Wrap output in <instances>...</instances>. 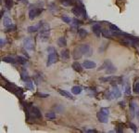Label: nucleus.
I'll return each mask as SVG.
<instances>
[{
	"mask_svg": "<svg viewBox=\"0 0 139 133\" xmlns=\"http://www.w3.org/2000/svg\"><path fill=\"white\" fill-rule=\"evenodd\" d=\"M34 40L32 39V37H26L23 39V48L26 50L29 51H33L34 50Z\"/></svg>",
	"mask_w": 139,
	"mask_h": 133,
	"instance_id": "obj_5",
	"label": "nucleus"
},
{
	"mask_svg": "<svg viewBox=\"0 0 139 133\" xmlns=\"http://www.w3.org/2000/svg\"><path fill=\"white\" fill-rule=\"evenodd\" d=\"M44 10V8H31L29 10V19L31 20H34L36 17L41 14V12Z\"/></svg>",
	"mask_w": 139,
	"mask_h": 133,
	"instance_id": "obj_7",
	"label": "nucleus"
},
{
	"mask_svg": "<svg viewBox=\"0 0 139 133\" xmlns=\"http://www.w3.org/2000/svg\"><path fill=\"white\" fill-rule=\"evenodd\" d=\"M83 52H82V50L80 49L79 46H78V47H76V48L73 49L72 56H73V59H74V60H78V59H80V58L83 56Z\"/></svg>",
	"mask_w": 139,
	"mask_h": 133,
	"instance_id": "obj_14",
	"label": "nucleus"
},
{
	"mask_svg": "<svg viewBox=\"0 0 139 133\" xmlns=\"http://www.w3.org/2000/svg\"><path fill=\"white\" fill-rule=\"evenodd\" d=\"M38 95H39L40 97H43V98H46V97H48L47 94H42V93H39Z\"/></svg>",
	"mask_w": 139,
	"mask_h": 133,
	"instance_id": "obj_38",
	"label": "nucleus"
},
{
	"mask_svg": "<svg viewBox=\"0 0 139 133\" xmlns=\"http://www.w3.org/2000/svg\"><path fill=\"white\" fill-rule=\"evenodd\" d=\"M18 2H20V3H23V4H27L28 3V0H17Z\"/></svg>",
	"mask_w": 139,
	"mask_h": 133,
	"instance_id": "obj_36",
	"label": "nucleus"
},
{
	"mask_svg": "<svg viewBox=\"0 0 139 133\" xmlns=\"http://www.w3.org/2000/svg\"><path fill=\"white\" fill-rule=\"evenodd\" d=\"M136 110H137V105L135 101H131L130 102V113H131V116H135V114L136 113Z\"/></svg>",
	"mask_w": 139,
	"mask_h": 133,
	"instance_id": "obj_16",
	"label": "nucleus"
},
{
	"mask_svg": "<svg viewBox=\"0 0 139 133\" xmlns=\"http://www.w3.org/2000/svg\"><path fill=\"white\" fill-rule=\"evenodd\" d=\"M0 41H1V48H2V47H3V46L5 45V43H6V41H5L3 38H1V39H0Z\"/></svg>",
	"mask_w": 139,
	"mask_h": 133,
	"instance_id": "obj_37",
	"label": "nucleus"
},
{
	"mask_svg": "<svg viewBox=\"0 0 139 133\" xmlns=\"http://www.w3.org/2000/svg\"><path fill=\"white\" fill-rule=\"evenodd\" d=\"M5 7L8 9H10L13 7V0H5Z\"/></svg>",
	"mask_w": 139,
	"mask_h": 133,
	"instance_id": "obj_25",
	"label": "nucleus"
},
{
	"mask_svg": "<svg viewBox=\"0 0 139 133\" xmlns=\"http://www.w3.org/2000/svg\"><path fill=\"white\" fill-rule=\"evenodd\" d=\"M83 68L85 69H94L95 68L96 64H95V61H93V60H84L83 62Z\"/></svg>",
	"mask_w": 139,
	"mask_h": 133,
	"instance_id": "obj_13",
	"label": "nucleus"
},
{
	"mask_svg": "<svg viewBox=\"0 0 139 133\" xmlns=\"http://www.w3.org/2000/svg\"><path fill=\"white\" fill-rule=\"evenodd\" d=\"M102 69H105V72H106V74H108V75L114 74V73L117 71V68L112 64V62H111L110 60H105L104 63L102 64V66H101L98 70H102Z\"/></svg>",
	"mask_w": 139,
	"mask_h": 133,
	"instance_id": "obj_3",
	"label": "nucleus"
},
{
	"mask_svg": "<svg viewBox=\"0 0 139 133\" xmlns=\"http://www.w3.org/2000/svg\"><path fill=\"white\" fill-rule=\"evenodd\" d=\"M21 79H22L24 82L30 80V77H29V76H28V73L25 69H23L22 72H21Z\"/></svg>",
	"mask_w": 139,
	"mask_h": 133,
	"instance_id": "obj_23",
	"label": "nucleus"
},
{
	"mask_svg": "<svg viewBox=\"0 0 139 133\" xmlns=\"http://www.w3.org/2000/svg\"><path fill=\"white\" fill-rule=\"evenodd\" d=\"M72 12L75 15L76 17L83 16L84 19H87V13L85 11L84 6L83 4H81L80 6H75L73 7L72 9Z\"/></svg>",
	"mask_w": 139,
	"mask_h": 133,
	"instance_id": "obj_4",
	"label": "nucleus"
},
{
	"mask_svg": "<svg viewBox=\"0 0 139 133\" xmlns=\"http://www.w3.org/2000/svg\"><path fill=\"white\" fill-rule=\"evenodd\" d=\"M109 29H110V31H113V32H120L121 30H120L116 25H114V24H109Z\"/></svg>",
	"mask_w": 139,
	"mask_h": 133,
	"instance_id": "obj_31",
	"label": "nucleus"
},
{
	"mask_svg": "<svg viewBox=\"0 0 139 133\" xmlns=\"http://www.w3.org/2000/svg\"><path fill=\"white\" fill-rule=\"evenodd\" d=\"M47 52L49 53L47 57V61H46V66H50V65L54 64L58 61V59H59V56H58V53H57V50L53 47H50V48H47Z\"/></svg>",
	"mask_w": 139,
	"mask_h": 133,
	"instance_id": "obj_2",
	"label": "nucleus"
},
{
	"mask_svg": "<svg viewBox=\"0 0 139 133\" xmlns=\"http://www.w3.org/2000/svg\"><path fill=\"white\" fill-rule=\"evenodd\" d=\"M2 60L5 62H8V63H11V64H15L16 63V60L12 57H3Z\"/></svg>",
	"mask_w": 139,
	"mask_h": 133,
	"instance_id": "obj_21",
	"label": "nucleus"
},
{
	"mask_svg": "<svg viewBox=\"0 0 139 133\" xmlns=\"http://www.w3.org/2000/svg\"><path fill=\"white\" fill-rule=\"evenodd\" d=\"M85 131H86V132H90V133H96L97 132V131H96V130H95V129H87V130H85Z\"/></svg>",
	"mask_w": 139,
	"mask_h": 133,
	"instance_id": "obj_34",
	"label": "nucleus"
},
{
	"mask_svg": "<svg viewBox=\"0 0 139 133\" xmlns=\"http://www.w3.org/2000/svg\"><path fill=\"white\" fill-rule=\"evenodd\" d=\"M3 25H4L5 28H7L8 31H11V30H16V27L13 23V21L11 20V19L8 16H5L3 19Z\"/></svg>",
	"mask_w": 139,
	"mask_h": 133,
	"instance_id": "obj_6",
	"label": "nucleus"
},
{
	"mask_svg": "<svg viewBox=\"0 0 139 133\" xmlns=\"http://www.w3.org/2000/svg\"><path fill=\"white\" fill-rule=\"evenodd\" d=\"M61 20H63L64 22H66V23H70V22L72 21V20H71V18H69V17L66 16V15H63V16L61 17Z\"/></svg>",
	"mask_w": 139,
	"mask_h": 133,
	"instance_id": "obj_32",
	"label": "nucleus"
},
{
	"mask_svg": "<svg viewBox=\"0 0 139 133\" xmlns=\"http://www.w3.org/2000/svg\"><path fill=\"white\" fill-rule=\"evenodd\" d=\"M46 118H48V119H50V120H53V119H55V118H56V114L53 113V112L46 113Z\"/></svg>",
	"mask_w": 139,
	"mask_h": 133,
	"instance_id": "obj_27",
	"label": "nucleus"
},
{
	"mask_svg": "<svg viewBox=\"0 0 139 133\" xmlns=\"http://www.w3.org/2000/svg\"><path fill=\"white\" fill-rule=\"evenodd\" d=\"M39 37L40 40L42 42H46L49 39V36H50V26H49V23H46L43 21V25L41 29L39 30Z\"/></svg>",
	"mask_w": 139,
	"mask_h": 133,
	"instance_id": "obj_1",
	"label": "nucleus"
},
{
	"mask_svg": "<svg viewBox=\"0 0 139 133\" xmlns=\"http://www.w3.org/2000/svg\"><path fill=\"white\" fill-rule=\"evenodd\" d=\"M87 35H88V32L85 30V29L81 28L78 30V36H79L80 38H84Z\"/></svg>",
	"mask_w": 139,
	"mask_h": 133,
	"instance_id": "obj_22",
	"label": "nucleus"
},
{
	"mask_svg": "<svg viewBox=\"0 0 139 133\" xmlns=\"http://www.w3.org/2000/svg\"><path fill=\"white\" fill-rule=\"evenodd\" d=\"M28 113H31L32 114V115L34 118H42V114H41V112H40V110L37 107H32L31 108V112H28Z\"/></svg>",
	"mask_w": 139,
	"mask_h": 133,
	"instance_id": "obj_11",
	"label": "nucleus"
},
{
	"mask_svg": "<svg viewBox=\"0 0 139 133\" xmlns=\"http://www.w3.org/2000/svg\"><path fill=\"white\" fill-rule=\"evenodd\" d=\"M42 25H43V21H40V22H38V24H36V25L29 26L27 29V31L29 33H35V32H37V31H39L40 29H41Z\"/></svg>",
	"mask_w": 139,
	"mask_h": 133,
	"instance_id": "obj_12",
	"label": "nucleus"
},
{
	"mask_svg": "<svg viewBox=\"0 0 139 133\" xmlns=\"http://www.w3.org/2000/svg\"><path fill=\"white\" fill-rule=\"evenodd\" d=\"M17 60L20 62V64H25V63L27 62V60H26L25 58H23L22 56H18V58H17Z\"/></svg>",
	"mask_w": 139,
	"mask_h": 133,
	"instance_id": "obj_30",
	"label": "nucleus"
},
{
	"mask_svg": "<svg viewBox=\"0 0 139 133\" xmlns=\"http://www.w3.org/2000/svg\"><path fill=\"white\" fill-rule=\"evenodd\" d=\"M134 91L136 94H139V79L135 81L134 84Z\"/></svg>",
	"mask_w": 139,
	"mask_h": 133,
	"instance_id": "obj_26",
	"label": "nucleus"
},
{
	"mask_svg": "<svg viewBox=\"0 0 139 133\" xmlns=\"http://www.w3.org/2000/svg\"><path fill=\"white\" fill-rule=\"evenodd\" d=\"M58 45L60 46V48H64V47H66V46H67V40H66V38H65L64 36L60 37V38L58 39Z\"/></svg>",
	"mask_w": 139,
	"mask_h": 133,
	"instance_id": "obj_19",
	"label": "nucleus"
},
{
	"mask_svg": "<svg viewBox=\"0 0 139 133\" xmlns=\"http://www.w3.org/2000/svg\"><path fill=\"white\" fill-rule=\"evenodd\" d=\"M60 56L61 59L63 60H67L70 59V51L68 49H63L61 52H60Z\"/></svg>",
	"mask_w": 139,
	"mask_h": 133,
	"instance_id": "obj_18",
	"label": "nucleus"
},
{
	"mask_svg": "<svg viewBox=\"0 0 139 133\" xmlns=\"http://www.w3.org/2000/svg\"><path fill=\"white\" fill-rule=\"evenodd\" d=\"M129 126H130V128L133 129V131H134V132H137V128H136V126H135L134 123H130Z\"/></svg>",
	"mask_w": 139,
	"mask_h": 133,
	"instance_id": "obj_33",
	"label": "nucleus"
},
{
	"mask_svg": "<svg viewBox=\"0 0 139 133\" xmlns=\"http://www.w3.org/2000/svg\"><path fill=\"white\" fill-rule=\"evenodd\" d=\"M60 3L65 7H69V6L72 5V0H60Z\"/></svg>",
	"mask_w": 139,
	"mask_h": 133,
	"instance_id": "obj_28",
	"label": "nucleus"
},
{
	"mask_svg": "<svg viewBox=\"0 0 139 133\" xmlns=\"http://www.w3.org/2000/svg\"><path fill=\"white\" fill-rule=\"evenodd\" d=\"M58 91H59V93H60L61 96L63 97H66L67 99H70V100H74V98H73V96H72L71 93L69 92V91H67V90H64V89H58Z\"/></svg>",
	"mask_w": 139,
	"mask_h": 133,
	"instance_id": "obj_15",
	"label": "nucleus"
},
{
	"mask_svg": "<svg viewBox=\"0 0 139 133\" xmlns=\"http://www.w3.org/2000/svg\"><path fill=\"white\" fill-rule=\"evenodd\" d=\"M25 85H26V87H27L29 89H31V90H32L33 89V83L32 82V80L30 79V80H28L25 82Z\"/></svg>",
	"mask_w": 139,
	"mask_h": 133,
	"instance_id": "obj_29",
	"label": "nucleus"
},
{
	"mask_svg": "<svg viewBox=\"0 0 139 133\" xmlns=\"http://www.w3.org/2000/svg\"><path fill=\"white\" fill-rule=\"evenodd\" d=\"M124 92H125V94L126 95H130L131 94V89H130V86H129V84H128V82H125L124 83Z\"/></svg>",
	"mask_w": 139,
	"mask_h": 133,
	"instance_id": "obj_24",
	"label": "nucleus"
},
{
	"mask_svg": "<svg viewBox=\"0 0 139 133\" xmlns=\"http://www.w3.org/2000/svg\"><path fill=\"white\" fill-rule=\"evenodd\" d=\"M109 94H110L111 99H117V98H120V97L122 96L121 89L117 86V84H113V89H112V90L109 91Z\"/></svg>",
	"mask_w": 139,
	"mask_h": 133,
	"instance_id": "obj_8",
	"label": "nucleus"
},
{
	"mask_svg": "<svg viewBox=\"0 0 139 133\" xmlns=\"http://www.w3.org/2000/svg\"><path fill=\"white\" fill-rule=\"evenodd\" d=\"M72 67L73 68V70H74V71H76V72H78V73H81L82 71H83V66H82V65H81L79 62H78V61H74V62L72 63Z\"/></svg>",
	"mask_w": 139,
	"mask_h": 133,
	"instance_id": "obj_17",
	"label": "nucleus"
},
{
	"mask_svg": "<svg viewBox=\"0 0 139 133\" xmlns=\"http://www.w3.org/2000/svg\"><path fill=\"white\" fill-rule=\"evenodd\" d=\"M119 104H120V106H121L122 108H124V106H125V102H124V101H120Z\"/></svg>",
	"mask_w": 139,
	"mask_h": 133,
	"instance_id": "obj_35",
	"label": "nucleus"
},
{
	"mask_svg": "<svg viewBox=\"0 0 139 133\" xmlns=\"http://www.w3.org/2000/svg\"><path fill=\"white\" fill-rule=\"evenodd\" d=\"M96 117H97V120L99 121V122H101V123L106 124V123L108 122V115L102 113L101 111L96 113Z\"/></svg>",
	"mask_w": 139,
	"mask_h": 133,
	"instance_id": "obj_9",
	"label": "nucleus"
},
{
	"mask_svg": "<svg viewBox=\"0 0 139 133\" xmlns=\"http://www.w3.org/2000/svg\"><path fill=\"white\" fill-rule=\"evenodd\" d=\"M82 91H83V89L80 86H74L72 88V93L74 95H79L82 93Z\"/></svg>",
	"mask_w": 139,
	"mask_h": 133,
	"instance_id": "obj_20",
	"label": "nucleus"
},
{
	"mask_svg": "<svg viewBox=\"0 0 139 133\" xmlns=\"http://www.w3.org/2000/svg\"><path fill=\"white\" fill-rule=\"evenodd\" d=\"M92 30H93V32H94V34H95V36H97V37H100L101 34H102V29H101L100 24L98 23L94 24V25L92 26Z\"/></svg>",
	"mask_w": 139,
	"mask_h": 133,
	"instance_id": "obj_10",
	"label": "nucleus"
}]
</instances>
